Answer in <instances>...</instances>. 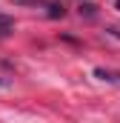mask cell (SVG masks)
<instances>
[{
	"mask_svg": "<svg viewBox=\"0 0 120 123\" xmlns=\"http://www.w3.org/2000/svg\"><path fill=\"white\" fill-rule=\"evenodd\" d=\"M3 20H9V17H3V14H0V23H3Z\"/></svg>",
	"mask_w": 120,
	"mask_h": 123,
	"instance_id": "cell-3",
	"label": "cell"
},
{
	"mask_svg": "<svg viewBox=\"0 0 120 123\" xmlns=\"http://www.w3.org/2000/svg\"><path fill=\"white\" fill-rule=\"evenodd\" d=\"M14 3H20V6H37V3H43V0H14Z\"/></svg>",
	"mask_w": 120,
	"mask_h": 123,
	"instance_id": "cell-2",
	"label": "cell"
},
{
	"mask_svg": "<svg viewBox=\"0 0 120 123\" xmlns=\"http://www.w3.org/2000/svg\"><path fill=\"white\" fill-rule=\"evenodd\" d=\"M114 6H117V9H120V0H117V3H114Z\"/></svg>",
	"mask_w": 120,
	"mask_h": 123,
	"instance_id": "cell-4",
	"label": "cell"
},
{
	"mask_svg": "<svg viewBox=\"0 0 120 123\" xmlns=\"http://www.w3.org/2000/svg\"><path fill=\"white\" fill-rule=\"evenodd\" d=\"M94 77L109 80V83H120V72H106V69H94Z\"/></svg>",
	"mask_w": 120,
	"mask_h": 123,
	"instance_id": "cell-1",
	"label": "cell"
}]
</instances>
